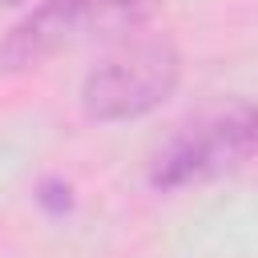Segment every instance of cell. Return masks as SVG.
Listing matches in <instances>:
<instances>
[{
	"label": "cell",
	"instance_id": "1",
	"mask_svg": "<svg viewBox=\"0 0 258 258\" xmlns=\"http://www.w3.org/2000/svg\"><path fill=\"white\" fill-rule=\"evenodd\" d=\"M258 153V105L218 101L181 121L153 153L149 181L157 189H185L234 173Z\"/></svg>",
	"mask_w": 258,
	"mask_h": 258
},
{
	"label": "cell",
	"instance_id": "2",
	"mask_svg": "<svg viewBox=\"0 0 258 258\" xmlns=\"http://www.w3.org/2000/svg\"><path fill=\"white\" fill-rule=\"evenodd\" d=\"M181 81V56L165 36H137L105 56L81 85L89 121H129L157 109Z\"/></svg>",
	"mask_w": 258,
	"mask_h": 258
},
{
	"label": "cell",
	"instance_id": "3",
	"mask_svg": "<svg viewBox=\"0 0 258 258\" xmlns=\"http://www.w3.org/2000/svg\"><path fill=\"white\" fill-rule=\"evenodd\" d=\"M157 4L161 0H44L8 32V40L0 44V64L24 69L81 40L125 32L141 24Z\"/></svg>",
	"mask_w": 258,
	"mask_h": 258
},
{
	"label": "cell",
	"instance_id": "4",
	"mask_svg": "<svg viewBox=\"0 0 258 258\" xmlns=\"http://www.w3.org/2000/svg\"><path fill=\"white\" fill-rule=\"evenodd\" d=\"M8 4H16V0H8Z\"/></svg>",
	"mask_w": 258,
	"mask_h": 258
}]
</instances>
